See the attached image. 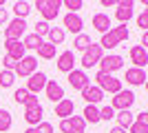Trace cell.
Listing matches in <instances>:
<instances>
[{
  "label": "cell",
  "instance_id": "cell-15",
  "mask_svg": "<svg viewBox=\"0 0 148 133\" xmlns=\"http://www.w3.org/2000/svg\"><path fill=\"white\" fill-rule=\"evenodd\" d=\"M75 53L73 51H62L60 56H58V60H56V67H58V71H62V73H71V71L75 69Z\"/></svg>",
  "mask_w": 148,
  "mask_h": 133
},
{
  "label": "cell",
  "instance_id": "cell-34",
  "mask_svg": "<svg viewBox=\"0 0 148 133\" xmlns=\"http://www.w3.org/2000/svg\"><path fill=\"white\" fill-rule=\"evenodd\" d=\"M29 91H27V89H16V91H13V100L18 102V104H22V107H25V102L29 100Z\"/></svg>",
  "mask_w": 148,
  "mask_h": 133
},
{
  "label": "cell",
  "instance_id": "cell-33",
  "mask_svg": "<svg viewBox=\"0 0 148 133\" xmlns=\"http://www.w3.org/2000/svg\"><path fill=\"white\" fill-rule=\"evenodd\" d=\"M49 29H51V25H49V22L40 20V22H36V29H33V33H36V36H40V38L44 40V36L49 33Z\"/></svg>",
  "mask_w": 148,
  "mask_h": 133
},
{
  "label": "cell",
  "instance_id": "cell-23",
  "mask_svg": "<svg viewBox=\"0 0 148 133\" xmlns=\"http://www.w3.org/2000/svg\"><path fill=\"white\" fill-rule=\"evenodd\" d=\"M115 120H117V127L128 131V127L135 122V113H133V111H117V113H115Z\"/></svg>",
  "mask_w": 148,
  "mask_h": 133
},
{
  "label": "cell",
  "instance_id": "cell-26",
  "mask_svg": "<svg viewBox=\"0 0 148 133\" xmlns=\"http://www.w3.org/2000/svg\"><path fill=\"white\" fill-rule=\"evenodd\" d=\"M13 13H16V18L27 20V16L31 13V5L27 0H18V2H13Z\"/></svg>",
  "mask_w": 148,
  "mask_h": 133
},
{
  "label": "cell",
  "instance_id": "cell-25",
  "mask_svg": "<svg viewBox=\"0 0 148 133\" xmlns=\"http://www.w3.org/2000/svg\"><path fill=\"white\" fill-rule=\"evenodd\" d=\"M82 118H84V122L97 124V122H99V109L95 107V104H86V107H84V111H82Z\"/></svg>",
  "mask_w": 148,
  "mask_h": 133
},
{
  "label": "cell",
  "instance_id": "cell-27",
  "mask_svg": "<svg viewBox=\"0 0 148 133\" xmlns=\"http://www.w3.org/2000/svg\"><path fill=\"white\" fill-rule=\"evenodd\" d=\"M56 51H58V47H53L51 42H42L38 47V56L42 58V60H53V58H56Z\"/></svg>",
  "mask_w": 148,
  "mask_h": 133
},
{
  "label": "cell",
  "instance_id": "cell-17",
  "mask_svg": "<svg viewBox=\"0 0 148 133\" xmlns=\"http://www.w3.org/2000/svg\"><path fill=\"white\" fill-rule=\"evenodd\" d=\"M62 25H64L66 31L80 36V33H82V27H84V20L80 18V13H66V16L62 18Z\"/></svg>",
  "mask_w": 148,
  "mask_h": 133
},
{
  "label": "cell",
  "instance_id": "cell-1",
  "mask_svg": "<svg viewBox=\"0 0 148 133\" xmlns=\"http://www.w3.org/2000/svg\"><path fill=\"white\" fill-rule=\"evenodd\" d=\"M128 38H130L128 27H126V25H117V27H113L111 31H106L97 44L102 47V49H108V51H111V49H115V47H119L122 42H126Z\"/></svg>",
  "mask_w": 148,
  "mask_h": 133
},
{
  "label": "cell",
  "instance_id": "cell-40",
  "mask_svg": "<svg viewBox=\"0 0 148 133\" xmlns=\"http://www.w3.org/2000/svg\"><path fill=\"white\" fill-rule=\"evenodd\" d=\"M9 22V13H7V9H0V25H7Z\"/></svg>",
  "mask_w": 148,
  "mask_h": 133
},
{
  "label": "cell",
  "instance_id": "cell-8",
  "mask_svg": "<svg viewBox=\"0 0 148 133\" xmlns=\"http://www.w3.org/2000/svg\"><path fill=\"white\" fill-rule=\"evenodd\" d=\"M38 71V58L36 56H25L16 64V69H13V76H20V78H29L33 76Z\"/></svg>",
  "mask_w": 148,
  "mask_h": 133
},
{
  "label": "cell",
  "instance_id": "cell-36",
  "mask_svg": "<svg viewBox=\"0 0 148 133\" xmlns=\"http://www.w3.org/2000/svg\"><path fill=\"white\" fill-rule=\"evenodd\" d=\"M113 118H115V111L111 109V104H108V107H102V109H99V122H102V120L108 122V120H113Z\"/></svg>",
  "mask_w": 148,
  "mask_h": 133
},
{
  "label": "cell",
  "instance_id": "cell-39",
  "mask_svg": "<svg viewBox=\"0 0 148 133\" xmlns=\"http://www.w3.org/2000/svg\"><path fill=\"white\" fill-rule=\"evenodd\" d=\"M16 64H18V62H16V60H11L9 56H5V58H2V69L13 71V69H16Z\"/></svg>",
  "mask_w": 148,
  "mask_h": 133
},
{
  "label": "cell",
  "instance_id": "cell-13",
  "mask_svg": "<svg viewBox=\"0 0 148 133\" xmlns=\"http://www.w3.org/2000/svg\"><path fill=\"white\" fill-rule=\"evenodd\" d=\"M2 47H5L7 56L11 58V60H16V62H20V60L27 56V49L22 47V40H5Z\"/></svg>",
  "mask_w": 148,
  "mask_h": 133
},
{
  "label": "cell",
  "instance_id": "cell-22",
  "mask_svg": "<svg viewBox=\"0 0 148 133\" xmlns=\"http://www.w3.org/2000/svg\"><path fill=\"white\" fill-rule=\"evenodd\" d=\"M93 27H95V31H99L102 36H104L106 31L113 29L111 16H108V13H95V16H93Z\"/></svg>",
  "mask_w": 148,
  "mask_h": 133
},
{
  "label": "cell",
  "instance_id": "cell-14",
  "mask_svg": "<svg viewBox=\"0 0 148 133\" xmlns=\"http://www.w3.org/2000/svg\"><path fill=\"white\" fill-rule=\"evenodd\" d=\"M130 56V62H133V67H137V69H144L148 64V49H144L142 44H133L128 51Z\"/></svg>",
  "mask_w": 148,
  "mask_h": 133
},
{
  "label": "cell",
  "instance_id": "cell-5",
  "mask_svg": "<svg viewBox=\"0 0 148 133\" xmlns=\"http://www.w3.org/2000/svg\"><path fill=\"white\" fill-rule=\"evenodd\" d=\"M135 104V93L130 89H122L119 93H115V98L111 100L113 111H130V107Z\"/></svg>",
  "mask_w": 148,
  "mask_h": 133
},
{
  "label": "cell",
  "instance_id": "cell-3",
  "mask_svg": "<svg viewBox=\"0 0 148 133\" xmlns=\"http://www.w3.org/2000/svg\"><path fill=\"white\" fill-rule=\"evenodd\" d=\"M95 87H99L104 93H119L122 91V80L111 73H104V71H97V76H95Z\"/></svg>",
  "mask_w": 148,
  "mask_h": 133
},
{
  "label": "cell",
  "instance_id": "cell-2",
  "mask_svg": "<svg viewBox=\"0 0 148 133\" xmlns=\"http://www.w3.org/2000/svg\"><path fill=\"white\" fill-rule=\"evenodd\" d=\"M44 120V109L38 102V95H29V100L25 102V122L29 127H38Z\"/></svg>",
  "mask_w": 148,
  "mask_h": 133
},
{
  "label": "cell",
  "instance_id": "cell-45",
  "mask_svg": "<svg viewBox=\"0 0 148 133\" xmlns=\"http://www.w3.org/2000/svg\"><path fill=\"white\" fill-rule=\"evenodd\" d=\"M144 87H146V91H148V73H146V82H144Z\"/></svg>",
  "mask_w": 148,
  "mask_h": 133
},
{
  "label": "cell",
  "instance_id": "cell-41",
  "mask_svg": "<svg viewBox=\"0 0 148 133\" xmlns=\"http://www.w3.org/2000/svg\"><path fill=\"white\" fill-rule=\"evenodd\" d=\"M142 47L148 49V31H144V36H142Z\"/></svg>",
  "mask_w": 148,
  "mask_h": 133
},
{
  "label": "cell",
  "instance_id": "cell-18",
  "mask_svg": "<svg viewBox=\"0 0 148 133\" xmlns=\"http://www.w3.org/2000/svg\"><path fill=\"white\" fill-rule=\"evenodd\" d=\"M82 98H84L86 104H95V107H97L99 102L104 100V91L99 87H95V84H88L86 89H82Z\"/></svg>",
  "mask_w": 148,
  "mask_h": 133
},
{
  "label": "cell",
  "instance_id": "cell-28",
  "mask_svg": "<svg viewBox=\"0 0 148 133\" xmlns=\"http://www.w3.org/2000/svg\"><path fill=\"white\" fill-rule=\"evenodd\" d=\"M91 44H93V40H91V36H88V33H80V36H75V40H73V47H75L77 51H82V53H84Z\"/></svg>",
  "mask_w": 148,
  "mask_h": 133
},
{
  "label": "cell",
  "instance_id": "cell-43",
  "mask_svg": "<svg viewBox=\"0 0 148 133\" xmlns=\"http://www.w3.org/2000/svg\"><path fill=\"white\" fill-rule=\"evenodd\" d=\"M108 133H126V129H122V127H117V124H115V127H113Z\"/></svg>",
  "mask_w": 148,
  "mask_h": 133
},
{
  "label": "cell",
  "instance_id": "cell-35",
  "mask_svg": "<svg viewBox=\"0 0 148 133\" xmlns=\"http://www.w3.org/2000/svg\"><path fill=\"white\" fill-rule=\"evenodd\" d=\"M137 27H139L142 31H148V7L137 16Z\"/></svg>",
  "mask_w": 148,
  "mask_h": 133
},
{
  "label": "cell",
  "instance_id": "cell-37",
  "mask_svg": "<svg viewBox=\"0 0 148 133\" xmlns=\"http://www.w3.org/2000/svg\"><path fill=\"white\" fill-rule=\"evenodd\" d=\"M128 133H148V124H144V122H133L128 127Z\"/></svg>",
  "mask_w": 148,
  "mask_h": 133
},
{
  "label": "cell",
  "instance_id": "cell-38",
  "mask_svg": "<svg viewBox=\"0 0 148 133\" xmlns=\"http://www.w3.org/2000/svg\"><path fill=\"white\" fill-rule=\"evenodd\" d=\"M38 133H53V124H51V122H40V124H38Z\"/></svg>",
  "mask_w": 148,
  "mask_h": 133
},
{
  "label": "cell",
  "instance_id": "cell-20",
  "mask_svg": "<svg viewBox=\"0 0 148 133\" xmlns=\"http://www.w3.org/2000/svg\"><path fill=\"white\" fill-rule=\"evenodd\" d=\"M44 93H47V98H49L53 104H58V102L64 100V89H62V84H58L56 80H49V82H47Z\"/></svg>",
  "mask_w": 148,
  "mask_h": 133
},
{
  "label": "cell",
  "instance_id": "cell-16",
  "mask_svg": "<svg viewBox=\"0 0 148 133\" xmlns=\"http://www.w3.org/2000/svg\"><path fill=\"white\" fill-rule=\"evenodd\" d=\"M133 9H135V2H133V0H122V2H117L115 18L119 20V25H126V22L133 18Z\"/></svg>",
  "mask_w": 148,
  "mask_h": 133
},
{
  "label": "cell",
  "instance_id": "cell-21",
  "mask_svg": "<svg viewBox=\"0 0 148 133\" xmlns=\"http://www.w3.org/2000/svg\"><path fill=\"white\" fill-rule=\"evenodd\" d=\"M56 115L60 118V120H66V118L75 115V104H73V100L64 98L62 102H58V104H56Z\"/></svg>",
  "mask_w": 148,
  "mask_h": 133
},
{
  "label": "cell",
  "instance_id": "cell-4",
  "mask_svg": "<svg viewBox=\"0 0 148 133\" xmlns=\"http://www.w3.org/2000/svg\"><path fill=\"white\" fill-rule=\"evenodd\" d=\"M102 58H104V49H102L99 44L93 42L91 47H88V49L82 53V60H80V62H82V71L91 69V67H97Z\"/></svg>",
  "mask_w": 148,
  "mask_h": 133
},
{
  "label": "cell",
  "instance_id": "cell-9",
  "mask_svg": "<svg viewBox=\"0 0 148 133\" xmlns=\"http://www.w3.org/2000/svg\"><path fill=\"white\" fill-rule=\"evenodd\" d=\"M86 122L82 115H71L66 120H60V131L62 133H84Z\"/></svg>",
  "mask_w": 148,
  "mask_h": 133
},
{
  "label": "cell",
  "instance_id": "cell-10",
  "mask_svg": "<svg viewBox=\"0 0 148 133\" xmlns=\"http://www.w3.org/2000/svg\"><path fill=\"white\" fill-rule=\"evenodd\" d=\"M124 67V58L117 56V53H108V56H104L102 60H99V71H104V73H115V71H119Z\"/></svg>",
  "mask_w": 148,
  "mask_h": 133
},
{
  "label": "cell",
  "instance_id": "cell-29",
  "mask_svg": "<svg viewBox=\"0 0 148 133\" xmlns=\"http://www.w3.org/2000/svg\"><path fill=\"white\" fill-rule=\"evenodd\" d=\"M44 40L40 38V36H36V33H29V36H25V40H22V47H25V49H36L38 51V47H40V44H42Z\"/></svg>",
  "mask_w": 148,
  "mask_h": 133
},
{
  "label": "cell",
  "instance_id": "cell-24",
  "mask_svg": "<svg viewBox=\"0 0 148 133\" xmlns=\"http://www.w3.org/2000/svg\"><path fill=\"white\" fill-rule=\"evenodd\" d=\"M64 36H66V31L62 29V27H51L49 29V33H47V42H51L53 47H58V44H62L64 42Z\"/></svg>",
  "mask_w": 148,
  "mask_h": 133
},
{
  "label": "cell",
  "instance_id": "cell-7",
  "mask_svg": "<svg viewBox=\"0 0 148 133\" xmlns=\"http://www.w3.org/2000/svg\"><path fill=\"white\" fill-rule=\"evenodd\" d=\"M25 33H27V20L13 18L5 27V40H20Z\"/></svg>",
  "mask_w": 148,
  "mask_h": 133
},
{
  "label": "cell",
  "instance_id": "cell-31",
  "mask_svg": "<svg viewBox=\"0 0 148 133\" xmlns=\"http://www.w3.org/2000/svg\"><path fill=\"white\" fill-rule=\"evenodd\" d=\"M13 82H16V76H13V71H7V69L0 71V87H2V89L13 87Z\"/></svg>",
  "mask_w": 148,
  "mask_h": 133
},
{
  "label": "cell",
  "instance_id": "cell-32",
  "mask_svg": "<svg viewBox=\"0 0 148 133\" xmlns=\"http://www.w3.org/2000/svg\"><path fill=\"white\" fill-rule=\"evenodd\" d=\"M62 7H66L69 13H77L82 7H84V2H82V0H64V2H62Z\"/></svg>",
  "mask_w": 148,
  "mask_h": 133
},
{
  "label": "cell",
  "instance_id": "cell-46",
  "mask_svg": "<svg viewBox=\"0 0 148 133\" xmlns=\"http://www.w3.org/2000/svg\"><path fill=\"white\" fill-rule=\"evenodd\" d=\"M0 9H5V0H0Z\"/></svg>",
  "mask_w": 148,
  "mask_h": 133
},
{
  "label": "cell",
  "instance_id": "cell-12",
  "mask_svg": "<svg viewBox=\"0 0 148 133\" xmlns=\"http://www.w3.org/2000/svg\"><path fill=\"white\" fill-rule=\"evenodd\" d=\"M66 80H69V84H71L73 89H77V91H82V89H86L88 84H91L88 73L82 71V69H73L71 73H66Z\"/></svg>",
  "mask_w": 148,
  "mask_h": 133
},
{
  "label": "cell",
  "instance_id": "cell-42",
  "mask_svg": "<svg viewBox=\"0 0 148 133\" xmlns=\"http://www.w3.org/2000/svg\"><path fill=\"white\" fill-rule=\"evenodd\" d=\"M102 7H117L115 0H102Z\"/></svg>",
  "mask_w": 148,
  "mask_h": 133
},
{
  "label": "cell",
  "instance_id": "cell-19",
  "mask_svg": "<svg viewBox=\"0 0 148 133\" xmlns=\"http://www.w3.org/2000/svg\"><path fill=\"white\" fill-rule=\"evenodd\" d=\"M126 84H130V87H144V82H146V71L144 69H137V67H130V69H126Z\"/></svg>",
  "mask_w": 148,
  "mask_h": 133
},
{
  "label": "cell",
  "instance_id": "cell-11",
  "mask_svg": "<svg viewBox=\"0 0 148 133\" xmlns=\"http://www.w3.org/2000/svg\"><path fill=\"white\" fill-rule=\"evenodd\" d=\"M47 82H49L47 73H44V71H36L33 76H29V80H27V87H25V89L29 91L31 95H38L40 91H44Z\"/></svg>",
  "mask_w": 148,
  "mask_h": 133
},
{
  "label": "cell",
  "instance_id": "cell-6",
  "mask_svg": "<svg viewBox=\"0 0 148 133\" xmlns=\"http://www.w3.org/2000/svg\"><path fill=\"white\" fill-rule=\"evenodd\" d=\"M60 7H62L60 0H36V9L42 13L44 22L56 20V18H58V13H60Z\"/></svg>",
  "mask_w": 148,
  "mask_h": 133
},
{
  "label": "cell",
  "instance_id": "cell-44",
  "mask_svg": "<svg viewBox=\"0 0 148 133\" xmlns=\"http://www.w3.org/2000/svg\"><path fill=\"white\" fill-rule=\"evenodd\" d=\"M25 133H38V129H36V127H29V129H27Z\"/></svg>",
  "mask_w": 148,
  "mask_h": 133
},
{
  "label": "cell",
  "instance_id": "cell-30",
  "mask_svg": "<svg viewBox=\"0 0 148 133\" xmlns=\"http://www.w3.org/2000/svg\"><path fill=\"white\" fill-rule=\"evenodd\" d=\"M13 120H11V113L7 111V109H0V133H7L11 129Z\"/></svg>",
  "mask_w": 148,
  "mask_h": 133
}]
</instances>
